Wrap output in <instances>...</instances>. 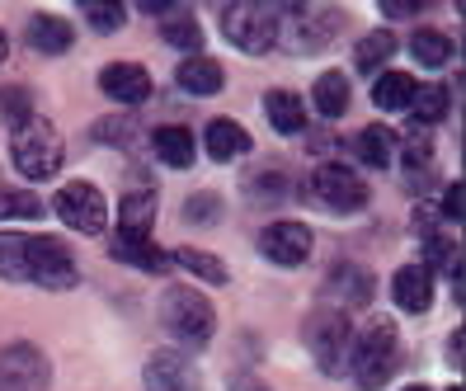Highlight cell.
Wrapping results in <instances>:
<instances>
[{
  "mask_svg": "<svg viewBox=\"0 0 466 391\" xmlns=\"http://www.w3.org/2000/svg\"><path fill=\"white\" fill-rule=\"evenodd\" d=\"M245 193H255V199H273V193H283V175H259V184H245Z\"/></svg>",
  "mask_w": 466,
  "mask_h": 391,
  "instance_id": "d590c367",
  "label": "cell"
},
{
  "mask_svg": "<svg viewBox=\"0 0 466 391\" xmlns=\"http://www.w3.org/2000/svg\"><path fill=\"white\" fill-rule=\"evenodd\" d=\"M424 255H429V264H424V269H429V273H433V269L452 273V288H457V245H452V241H438V236H433V241L424 245Z\"/></svg>",
  "mask_w": 466,
  "mask_h": 391,
  "instance_id": "836d02e7",
  "label": "cell"
},
{
  "mask_svg": "<svg viewBox=\"0 0 466 391\" xmlns=\"http://www.w3.org/2000/svg\"><path fill=\"white\" fill-rule=\"evenodd\" d=\"M405 391H429V386H405Z\"/></svg>",
  "mask_w": 466,
  "mask_h": 391,
  "instance_id": "b9f144b4",
  "label": "cell"
},
{
  "mask_svg": "<svg viewBox=\"0 0 466 391\" xmlns=\"http://www.w3.org/2000/svg\"><path fill=\"white\" fill-rule=\"evenodd\" d=\"M381 10H387L391 19H405V15H420L424 5H415V0H387V5H381Z\"/></svg>",
  "mask_w": 466,
  "mask_h": 391,
  "instance_id": "74e56055",
  "label": "cell"
},
{
  "mask_svg": "<svg viewBox=\"0 0 466 391\" xmlns=\"http://www.w3.org/2000/svg\"><path fill=\"white\" fill-rule=\"evenodd\" d=\"M353 156H359L368 170H387V165L396 160V137L381 123H372V128H363L359 137H353Z\"/></svg>",
  "mask_w": 466,
  "mask_h": 391,
  "instance_id": "44dd1931",
  "label": "cell"
},
{
  "mask_svg": "<svg viewBox=\"0 0 466 391\" xmlns=\"http://www.w3.org/2000/svg\"><path fill=\"white\" fill-rule=\"evenodd\" d=\"M391 52H396V34L391 29H372L359 47H353V62H359V71H377Z\"/></svg>",
  "mask_w": 466,
  "mask_h": 391,
  "instance_id": "f546056e",
  "label": "cell"
},
{
  "mask_svg": "<svg viewBox=\"0 0 466 391\" xmlns=\"http://www.w3.org/2000/svg\"><path fill=\"white\" fill-rule=\"evenodd\" d=\"M203 147H208L212 160H236V156L250 151V132L231 118H212L208 132H203Z\"/></svg>",
  "mask_w": 466,
  "mask_h": 391,
  "instance_id": "ac0fdd59",
  "label": "cell"
},
{
  "mask_svg": "<svg viewBox=\"0 0 466 391\" xmlns=\"http://www.w3.org/2000/svg\"><path fill=\"white\" fill-rule=\"evenodd\" d=\"M325 297H335L339 306H368L372 302V273L339 264V269L325 273Z\"/></svg>",
  "mask_w": 466,
  "mask_h": 391,
  "instance_id": "2e32d148",
  "label": "cell"
},
{
  "mask_svg": "<svg viewBox=\"0 0 466 391\" xmlns=\"http://www.w3.org/2000/svg\"><path fill=\"white\" fill-rule=\"evenodd\" d=\"M231 391H268V386H264L259 377H245V373H240V377L231 382Z\"/></svg>",
  "mask_w": 466,
  "mask_h": 391,
  "instance_id": "f35d334b",
  "label": "cell"
},
{
  "mask_svg": "<svg viewBox=\"0 0 466 391\" xmlns=\"http://www.w3.org/2000/svg\"><path fill=\"white\" fill-rule=\"evenodd\" d=\"M311 99H316V114H320V118H344V108H349V80H344L339 71L316 76Z\"/></svg>",
  "mask_w": 466,
  "mask_h": 391,
  "instance_id": "cb8c5ba5",
  "label": "cell"
},
{
  "mask_svg": "<svg viewBox=\"0 0 466 391\" xmlns=\"http://www.w3.org/2000/svg\"><path fill=\"white\" fill-rule=\"evenodd\" d=\"M410 57H415L420 67H443L452 57V43L438 29H415L410 34Z\"/></svg>",
  "mask_w": 466,
  "mask_h": 391,
  "instance_id": "83f0119b",
  "label": "cell"
},
{
  "mask_svg": "<svg viewBox=\"0 0 466 391\" xmlns=\"http://www.w3.org/2000/svg\"><path fill=\"white\" fill-rule=\"evenodd\" d=\"M259 255L268 264H279V269L307 264V255H311V227H307V221H273V227H264V236H259Z\"/></svg>",
  "mask_w": 466,
  "mask_h": 391,
  "instance_id": "8fae6325",
  "label": "cell"
},
{
  "mask_svg": "<svg viewBox=\"0 0 466 391\" xmlns=\"http://www.w3.org/2000/svg\"><path fill=\"white\" fill-rule=\"evenodd\" d=\"M80 15H86L99 34H118L123 19H127V5H114V0H86V5H80Z\"/></svg>",
  "mask_w": 466,
  "mask_h": 391,
  "instance_id": "1f68e13d",
  "label": "cell"
},
{
  "mask_svg": "<svg viewBox=\"0 0 466 391\" xmlns=\"http://www.w3.org/2000/svg\"><path fill=\"white\" fill-rule=\"evenodd\" d=\"M443 217H448V221L461 217V184H448V189H443Z\"/></svg>",
  "mask_w": 466,
  "mask_h": 391,
  "instance_id": "8d00e7d4",
  "label": "cell"
},
{
  "mask_svg": "<svg viewBox=\"0 0 466 391\" xmlns=\"http://www.w3.org/2000/svg\"><path fill=\"white\" fill-rule=\"evenodd\" d=\"M448 358H452V368H461V334H452V345H448Z\"/></svg>",
  "mask_w": 466,
  "mask_h": 391,
  "instance_id": "ab89813d",
  "label": "cell"
},
{
  "mask_svg": "<svg viewBox=\"0 0 466 391\" xmlns=\"http://www.w3.org/2000/svg\"><path fill=\"white\" fill-rule=\"evenodd\" d=\"M400 363V334L387 316H377L363 325V334L353 340V354H349V368H353V382H359V391H381L391 382Z\"/></svg>",
  "mask_w": 466,
  "mask_h": 391,
  "instance_id": "7a4b0ae2",
  "label": "cell"
},
{
  "mask_svg": "<svg viewBox=\"0 0 466 391\" xmlns=\"http://www.w3.org/2000/svg\"><path fill=\"white\" fill-rule=\"evenodd\" d=\"M301 340H307L316 368H320L325 377H339V373H344V363H349V316H344V312H335V306H330V312L307 316Z\"/></svg>",
  "mask_w": 466,
  "mask_h": 391,
  "instance_id": "52a82bcc",
  "label": "cell"
},
{
  "mask_svg": "<svg viewBox=\"0 0 466 391\" xmlns=\"http://www.w3.org/2000/svg\"><path fill=\"white\" fill-rule=\"evenodd\" d=\"M5 52H10V38H5V29H0V62H5Z\"/></svg>",
  "mask_w": 466,
  "mask_h": 391,
  "instance_id": "60d3db41",
  "label": "cell"
},
{
  "mask_svg": "<svg viewBox=\"0 0 466 391\" xmlns=\"http://www.w3.org/2000/svg\"><path fill=\"white\" fill-rule=\"evenodd\" d=\"M410 99H415V76H405V71L377 76V86H372V104H377V108L396 114V108H410Z\"/></svg>",
  "mask_w": 466,
  "mask_h": 391,
  "instance_id": "d4e9b609",
  "label": "cell"
},
{
  "mask_svg": "<svg viewBox=\"0 0 466 391\" xmlns=\"http://www.w3.org/2000/svg\"><path fill=\"white\" fill-rule=\"evenodd\" d=\"M391 297H396L400 312H410V316L429 312V306H433V273H429L424 264H405V269H396V278H391Z\"/></svg>",
  "mask_w": 466,
  "mask_h": 391,
  "instance_id": "5bb4252c",
  "label": "cell"
},
{
  "mask_svg": "<svg viewBox=\"0 0 466 391\" xmlns=\"http://www.w3.org/2000/svg\"><path fill=\"white\" fill-rule=\"evenodd\" d=\"M62 137L52 132V123H24L15 128V142H10V160L15 170H24V180H52L62 170Z\"/></svg>",
  "mask_w": 466,
  "mask_h": 391,
  "instance_id": "8992f818",
  "label": "cell"
},
{
  "mask_svg": "<svg viewBox=\"0 0 466 391\" xmlns=\"http://www.w3.org/2000/svg\"><path fill=\"white\" fill-rule=\"evenodd\" d=\"M448 391H461V386H448Z\"/></svg>",
  "mask_w": 466,
  "mask_h": 391,
  "instance_id": "7bdbcfd3",
  "label": "cell"
},
{
  "mask_svg": "<svg viewBox=\"0 0 466 391\" xmlns=\"http://www.w3.org/2000/svg\"><path fill=\"white\" fill-rule=\"evenodd\" d=\"M24 38H29V47H34V52H43V57H62V52L76 43L71 24H66V19H52V15L29 19V29H24Z\"/></svg>",
  "mask_w": 466,
  "mask_h": 391,
  "instance_id": "e0dca14e",
  "label": "cell"
},
{
  "mask_svg": "<svg viewBox=\"0 0 466 391\" xmlns=\"http://www.w3.org/2000/svg\"><path fill=\"white\" fill-rule=\"evenodd\" d=\"M279 15L283 5H264V0H236L222 10V34L240 52H268L279 38Z\"/></svg>",
  "mask_w": 466,
  "mask_h": 391,
  "instance_id": "277c9868",
  "label": "cell"
},
{
  "mask_svg": "<svg viewBox=\"0 0 466 391\" xmlns=\"http://www.w3.org/2000/svg\"><path fill=\"white\" fill-rule=\"evenodd\" d=\"M43 203L34 199V193H24V189H0V221H10V217H38Z\"/></svg>",
  "mask_w": 466,
  "mask_h": 391,
  "instance_id": "d6a6232c",
  "label": "cell"
},
{
  "mask_svg": "<svg viewBox=\"0 0 466 391\" xmlns=\"http://www.w3.org/2000/svg\"><path fill=\"white\" fill-rule=\"evenodd\" d=\"M0 118H5L10 128L34 123V95L24 86H5V90H0Z\"/></svg>",
  "mask_w": 466,
  "mask_h": 391,
  "instance_id": "4dcf8cb0",
  "label": "cell"
},
{
  "mask_svg": "<svg viewBox=\"0 0 466 391\" xmlns=\"http://www.w3.org/2000/svg\"><path fill=\"white\" fill-rule=\"evenodd\" d=\"M160 321L175 334L179 349H208L212 345V330H217V316H212V302L194 288H170L160 297Z\"/></svg>",
  "mask_w": 466,
  "mask_h": 391,
  "instance_id": "3957f363",
  "label": "cell"
},
{
  "mask_svg": "<svg viewBox=\"0 0 466 391\" xmlns=\"http://www.w3.org/2000/svg\"><path fill=\"white\" fill-rule=\"evenodd\" d=\"M47 358L34 345L0 349V391H47Z\"/></svg>",
  "mask_w": 466,
  "mask_h": 391,
  "instance_id": "30bf717a",
  "label": "cell"
},
{
  "mask_svg": "<svg viewBox=\"0 0 466 391\" xmlns=\"http://www.w3.org/2000/svg\"><path fill=\"white\" fill-rule=\"evenodd\" d=\"M160 38H166L170 47H184V52H198V47H203V29H198V19L188 15V10H170Z\"/></svg>",
  "mask_w": 466,
  "mask_h": 391,
  "instance_id": "f1b7e54d",
  "label": "cell"
},
{
  "mask_svg": "<svg viewBox=\"0 0 466 391\" xmlns=\"http://www.w3.org/2000/svg\"><path fill=\"white\" fill-rule=\"evenodd\" d=\"M307 193H311V203L330 208V212H359L368 203V184L349 165H320L307 184Z\"/></svg>",
  "mask_w": 466,
  "mask_h": 391,
  "instance_id": "ba28073f",
  "label": "cell"
},
{
  "mask_svg": "<svg viewBox=\"0 0 466 391\" xmlns=\"http://www.w3.org/2000/svg\"><path fill=\"white\" fill-rule=\"evenodd\" d=\"M151 142H156V156L160 160H166V165H175V170H184V165H194V156H198V147H194V132H188V128H156V137H151Z\"/></svg>",
  "mask_w": 466,
  "mask_h": 391,
  "instance_id": "7402d4cb",
  "label": "cell"
},
{
  "mask_svg": "<svg viewBox=\"0 0 466 391\" xmlns=\"http://www.w3.org/2000/svg\"><path fill=\"white\" fill-rule=\"evenodd\" d=\"M108 255H114L118 264H137V269H147V273H166L175 260H170V250H160L151 245V236H114L108 241Z\"/></svg>",
  "mask_w": 466,
  "mask_h": 391,
  "instance_id": "9a60e30c",
  "label": "cell"
},
{
  "mask_svg": "<svg viewBox=\"0 0 466 391\" xmlns=\"http://www.w3.org/2000/svg\"><path fill=\"white\" fill-rule=\"evenodd\" d=\"M151 221H156V189L147 184L142 193H123V203H118V232L123 236H151Z\"/></svg>",
  "mask_w": 466,
  "mask_h": 391,
  "instance_id": "d6986e66",
  "label": "cell"
},
{
  "mask_svg": "<svg viewBox=\"0 0 466 391\" xmlns=\"http://www.w3.org/2000/svg\"><path fill=\"white\" fill-rule=\"evenodd\" d=\"M184 217L198 221V227H203V221H217V217H222V199H217V193H194V199L184 203Z\"/></svg>",
  "mask_w": 466,
  "mask_h": 391,
  "instance_id": "e575fe53",
  "label": "cell"
},
{
  "mask_svg": "<svg viewBox=\"0 0 466 391\" xmlns=\"http://www.w3.org/2000/svg\"><path fill=\"white\" fill-rule=\"evenodd\" d=\"M99 90L108 99H118V104H147L151 76H147V67H137V62H108L99 71Z\"/></svg>",
  "mask_w": 466,
  "mask_h": 391,
  "instance_id": "4fadbf2b",
  "label": "cell"
},
{
  "mask_svg": "<svg viewBox=\"0 0 466 391\" xmlns=\"http://www.w3.org/2000/svg\"><path fill=\"white\" fill-rule=\"evenodd\" d=\"M264 114H268V128H273V132H283V137H292V132L307 128V104H301L292 90H268Z\"/></svg>",
  "mask_w": 466,
  "mask_h": 391,
  "instance_id": "ffe728a7",
  "label": "cell"
},
{
  "mask_svg": "<svg viewBox=\"0 0 466 391\" xmlns=\"http://www.w3.org/2000/svg\"><path fill=\"white\" fill-rule=\"evenodd\" d=\"M170 260H175V264H184L188 273H198L203 283H227V278H231L222 260H212L208 250H194V245H179V250H170Z\"/></svg>",
  "mask_w": 466,
  "mask_h": 391,
  "instance_id": "4316f807",
  "label": "cell"
},
{
  "mask_svg": "<svg viewBox=\"0 0 466 391\" xmlns=\"http://www.w3.org/2000/svg\"><path fill=\"white\" fill-rule=\"evenodd\" d=\"M339 29V10H320V5H288L279 15V38L273 47H288V52H320L325 43H335Z\"/></svg>",
  "mask_w": 466,
  "mask_h": 391,
  "instance_id": "5b68a950",
  "label": "cell"
},
{
  "mask_svg": "<svg viewBox=\"0 0 466 391\" xmlns=\"http://www.w3.org/2000/svg\"><path fill=\"white\" fill-rule=\"evenodd\" d=\"M147 391H203L198 368L179 349H156L147 358Z\"/></svg>",
  "mask_w": 466,
  "mask_h": 391,
  "instance_id": "7c38bea8",
  "label": "cell"
},
{
  "mask_svg": "<svg viewBox=\"0 0 466 391\" xmlns=\"http://www.w3.org/2000/svg\"><path fill=\"white\" fill-rule=\"evenodd\" d=\"M410 118L420 128L443 123L448 118V90L443 86H415V99H410Z\"/></svg>",
  "mask_w": 466,
  "mask_h": 391,
  "instance_id": "484cf974",
  "label": "cell"
},
{
  "mask_svg": "<svg viewBox=\"0 0 466 391\" xmlns=\"http://www.w3.org/2000/svg\"><path fill=\"white\" fill-rule=\"evenodd\" d=\"M0 278L10 283H34L47 293H66L80 283L76 255L43 232H0Z\"/></svg>",
  "mask_w": 466,
  "mask_h": 391,
  "instance_id": "6da1fadb",
  "label": "cell"
},
{
  "mask_svg": "<svg viewBox=\"0 0 466 391\" xmlns=\"http://www.w3.org/2000/svg\"><path fill=\"white\" fill-rule=\"evenodd\" d=\"M52 208H57V217L80 236H99L104 221H108V203H104V193L95 184H66Z\"/></svg>",
  "mask_w": 466,
  "mask_h": 391,
  "instance_id": "9c48e42d",
  "label": "cell"
},
{
  "mask_svg": "<svg viewBox=\"0 0 466 391\" xmlns=\"http://www.w3.org/2000/svg\"><path fill=\"white\" fill-rule=\"evenodd\" d=\"M175 80H179V90H188V95H217V90L227 86L222 67H217L212 57H188V62L175 71Z\"/></svg>",
  "mask_w": 466,
  "mask_h": 391,
  "instance_id": "603a6c76",
  "label": "cell"
}]
</instances>
